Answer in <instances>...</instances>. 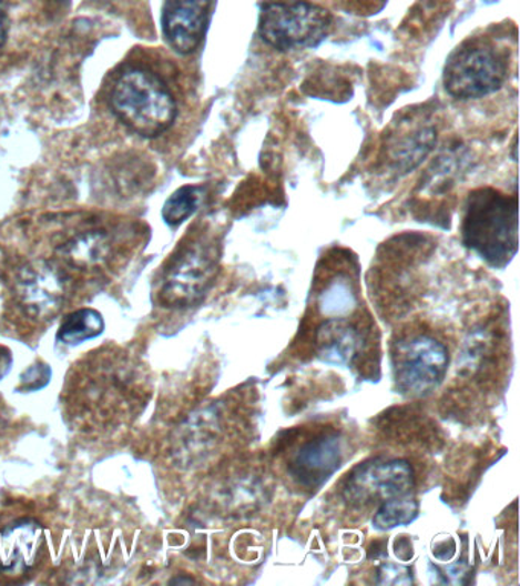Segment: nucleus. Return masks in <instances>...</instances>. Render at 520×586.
I'll list each match as a JSON object with an SVG mask.
<instances>
[{"instance_id": "nucleus-1", "label": "nucleus", "mask_w": 520, "mask_h": 586, "mask_svg": "<svg viewBox=\"0 0 520 586\" xmlns=\"http://www.w3.org/2000/svg\"><path fill=\"white\" fill-rule=\"evenodd\" d=\"M79 366L67 390L68 413L79 425H113L144 405L140 372L124 353L99 352Z\"/></svg>"}, {"instance_id": "nucleus-2", "label": "nucleus", "mask_w": 520, "mask_h": 586, "mask_svg": "<svg viewBox=\"0 0 520 586\" xmlns=\"http://www.w3.org/2000/svg\"><path fill=\"white\" fill-rule=\"evenodd\" d=\"M462 238L483 260L496 267L506 266L518 252V198L493 189L473 191L466 205Z\"/></svg>"}, {"instance_id": "nucleus-3", "label": "nucleus", "mask_w": 520, "mask_h": 586, "mask_svg": "<svg viewBox=\"0 0 520 586\" xmlns=\"http://www.w3.org/2000/svg\"><path fill=\"white\" fill-rule=\"evenodd\" d=\"M111 104L115 115L144 138L166 132L177 115L169 85L152 71L130 68L113 84Z\"/></svg>"}, {"instance_id": "nucleus-4", "label": "nucleus", "mask_w": 520, "mask_h": 586, "mask_svg": "<svg viewBox=\"0 0 520 586\" xmlns=\"http://www.w3.org/2000/svg\"><path fill=\"white\" fill-rule=\"evenodd\" d=\"M217 240L210 234L193 235L179 247L162 275L160 301L170 309H185L198 303L213 286L218 272Z\"/></svg>"}, {"instance_id": "nucleus-5", "label": "nucleus", "mask_w": 520, "mask_h": 586, "mask_svg": "<svg viewBox=\"0 0 520 586\" xmlns=\"http://www.w3.org/2000/svg\"><path fill=\"white\" fill-rule=\"evenodd\" d=\"M332 27V12L316 0H266L258 36L278 51H294L318 47Z\"/></svg>"}, {"instance_id": "nucleus-6", "label": "nucleus", "mask_w": 520, "mask_h": 586, "mask_svg": "<svg viewBox=\"0 0 520 586\" xmlns=\"http://www.w3.org/2000/svg\"><path fill=\"white\" fill-rule=\"evenodd\" d=\"M507 79V59L490 40L471 39L447 60L446 91L458 100H477L501 89Z\"/></svg>"}, {"instance_id": "nucleus-7", "label": "nucleus", "mask_w": 520, "mask_h": 586, "mask_svg": "<svg viewBox=\"0 0 520 586\" xmlns=\"http://www.w3.org/2000/svg\"><path fill=\"white\" fill-rule=\"evenodd\" d=\"M16 307L32 323H50L62 311L67 279L62 269L48 260L20 264L11 280Z\"/></svg>"}, {"instance_id": "nucleus-8", "label": "nucleus", "mask_w": 520, "mask_h": 586, "mask_svg": "<svg viewBox=\"0 0 520 586\" xmlns=\"http://www.w3.org/2000/svg\"><path fill=\"white\" fill-rule=\"evenodd\" d=\"M394 376L398 390L408 396L432 393L447 372L449 353L442 342L429 335H416L398 341L392 353Z\"/></svg>"}, {"instance_id": "nucleus-9", "label": "nucleus", "mask_w": 520, "mask_h": 586, "mask_svg": "<svg viewBox=\"0 0 520 586\" xmlns=\"http://www.w3.org/2000/svg\"><path fill=\"white\" fill-rule=\"evenodd\" d=\"M414 471L406 459H374L360 464L345 479L343 496L349 506H367L374 499H391L410 494Z\"/></svg>"}, {"instance_id": "nucleus-10", "label": "nucleus", "mask_w": 520, "mask_h": 586, "mask_svg": "<svg viewBox=\"0 0 520 586\" xmlns=\"http://www.w3.org/2000/svg\"><path fill=\"white\" fill-rule=\"evenodd\" d=\"M344 459V440L337 431L320 430L288 452L287 472L299 486L318 488Z\"/></svg>"}, {"instance_id": "nucleus-11", "label": "nucleus", "mask_w": 520, "mask_h": 586, "mask_svg": "<svg viewBox=\"0 0 520 586\" xmlns=\"http://www.w3.org/2000/svg\"><path fill=\"white\" fill-rule=\"evenodd\" d=\"M213 0H165L161 27L166 43L177 54H193L206 34Z\"/></svg>"}, {"instance_id": "nucleus-12", "label": "nucleus", "mask_w": 520, "mask_h": 586, "mask_svg": "<svg viewBox=\"0 0 520 586\" xmlns=\"http://www.w3.org/2000/svg\"><path fill=\"white\" fill-rule=\"evenodd\" d=\"M222 415L218 406L197 411L177 431L174 455L186 466L205 462L221 443Z\"/></svg>"}, {"instance_id": "nucleus-13", "label": "nucleus", "mask_w": 520, "mask_h": 586, "mask_svg": "<svg viewBox=\"0 0 520 586\" xmlns=\"http://www.w3.org/2000/svg\"><path fill=\"white\" fill-rule=\"evenodd\" d=\"M42 527L38 521L23 518L0 531V573L18 576L38 560L42 547Z\"/></svg>"}, {"instance_id": "nucleus-14", "label": "nucleus", "mask_w": 520, "mask_h": 586, "mask_svg": "<svg viewBox=\"0 0 520 586\" xmlns=\"http://www.w3.org/2000/svg\"><path fill=\"white\" fill-rule=\"evenodd\" d=\"M57 254L68 267L83 272L100 271L111 262L113 242L103 230L83 231L60 244Z\"/></svg>"}, {"instance_id": "nucleus-15", "label": "nucleus", "mask_w": 520, "mask_h": 586, "mask_svg": "<svg viewBox=\"0 0 520 586\" xmlns=\"http://www.w3.org/2000/svg\"><path fill=\"white\" fill-rule=\"evenodd\" d=\"M361 335L345 317H332L316 332V352L328 364L349 365L356 360Z\"/></svg>"}, {"instance_id": "nucleus-16", "label": "nucleus", "mask_w": 520, "mask_h": 586, "mask_svg": "<svg viewBox=\"0 0 520 586\" xmlns=\"http://www.w3.org/2000/svg\"><path fill=\"white\" fill-rule=\"evenodd\" d=\"M435 129L429 124L405 125L398 132V137H392L388 145V158L394 169L408 173L414 166L420 164L422 159L428 156L435 142Z\"/></svg>"}, {"instance_id": "nucleus-17", "label": "nucleus", "mask_w": 520, "mask_h": 586, "mask_svg": "<svg viewBox=\"0 0 520 586\" xmlns=\"http://www.w3.org/2000/svg\"><path fill=\"white\" fill-rule=\"evenodd\" d=\"M222 504L234 515L252 513L267 498L266 482L257 474L234 475L222 491Z\"/></svg>"}, {"instance_id": "nucleus-18", "label": "nucleus", "mask_w": 520, "mask_h": 586, "mask_svg": "<svg viewBox=\"0 0 520 586\" xmlns=\"http://www.w3.org/2000/svg\"><path fill=\"white\" fill-rule=\"evenodd\" d=\"M104 332V320L95 309H80L63 317L57 340L67 345L83 344Z\"/></svg>"}, {"instance_id": "nucleus-19", "label": "nucleus", "mask_w": 520, "mask_h": 586, "mask_svg": "<svg viewBox=\"0 0 520 586\" xmlns=\"http://www.w3.org/2000/svg\"><path fill=\"white\" fill-rule=\"evenodd\" d=\"M357 301L355 289L347 276H336L328 281L327 286L318 295V307L328 320L345 317L355 311Z\"/></svg>"}, {"instance_id": "nucleus-20", "label": "nucleus", "mask_w": 520, "mask_h": 586, "mask_svg": "<svg viewBox=\"0 0 520 586\" xmlns=\"http://www.w3.org/2000/svg\"><path fill=\"white\" fill-rule=\"evenodd\" d=\"M418 504L406 496H397L385 501L379 511L374 515L373 524L377 531H391V528L408 525L417 518Z\"/></svg>"}, {"instance_id": "nucleus-21", "label": "nucleus", "mask_w": 520, "mask_h": 586, "mask_svg": "<svg viewBox=\"0 0 520 586\" xmlns=\"http://www.w3.org/2000/svg\"><path fill=\"white\" fill-rule=\"evenodd\" d=\"M202 201L201 186L185 185L177 191H174L169 199H166L164 208H162V218L170 226L181 225L186 219L196 213L198 203Z\"/></svg>"}, {"instance_id": "nucleus-22", "label": "nucleus", "mask_w": 520, "mask_h": 586, "mask_svg": "<svg viewBox=\"0 0 520 586\" xmlns=\"http://www.w3.org/2000/svg\"><path fill=\"white\" fill-rule=\"evenodd\" d=\"M52 372L50 365L38 362V364L31 365L27 372H23L20 376V391L31 393V391H39L50 384Z\"/></svg>"}, {"instance_id": "nucleus-23", "label": "nucleus", "mask_w": 520, "mask_h": 586, "mask_svg": "<svg viewBox=\"0 0 520 586\" xmlns=\"http://www.w3.org/2000/svg\"><path fill=\"white\" fill-rule=\"evenodd\" d=\"M376 582L379 585H410L412 573L404 565L384 564L377 569Z\"/></svg>"}, {"instance_id": "nucleus-24", "label": "nucleus", "mask_w": 520, "mask_h": 586, "mask_svg": "<svg viewBox=\"0 0 520 586\" xmlns=\"http://www.w3.org/2000/svg\"><path fill=\"white\" fill-rule=\"evenodd\" d=\"M11 365H13V356H11L10 350L0 347V378L7 376Z\"/></svg>"}, {"instance_id": "nucleus-25", "label": "nucleus", "mask_w": 520, "mask_h": 586, "mask_svg": "<svg viewBox=\"0 0 520 586\" xmlns=\"http://www.w3.org/2000/svg\"><path fill=\"white\" fill-rule=\"evenodd\" d=\"M7 30H8V22H7L6 3H3V0H0V48H2L3 43H6Z\"/></svg>"}, {"instance_id": "nucleus-26", "label": "nucleus", "mask_w": 520, "mask_h": 586, "mask_svg": "<svg viewBox=\"0 0 520 586\" xmlns=\"http://www.w3.org/2000/svg\"><path fill=\"white\" fill-rule=\"evenodd\" d=\"M345 2L348 3H361L365 2V7H374V3L377 2V0H345Z\"/></svg>"}, {"instance_id": "nucleus-27", "label": "nucleus", "mask_w": 520, "mask_h": 586, "mask_svg": "<svg viewBox=\"0 0 520 586\" xmlns=\"http://www.w3.org/2000/svg\"><path fill=\"white\" fill-rule=\"evenodd\" d=\"M193 579H176L172 580V584H193Z\"/></svg>"}]
</instances>
